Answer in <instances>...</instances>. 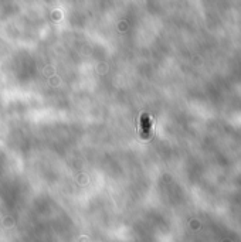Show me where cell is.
<instances>
[{
  "label": "cell",
  "instance_id": "1",
  "mask_svg": "<svg viewBox=\"0 0 241 242\" xmlns=\"http://www.w3.org/2000/svg\"><path fill=\"white\" fill-rule=\"evenodd\" d=\"M142 128H143L145 132H148L149 128H151V122H149V118H148V115H146V113H145L143 116H142Z\"/></svg>",
  "mask_w": 241,
  "mask_h": 242
}]
</instances>
